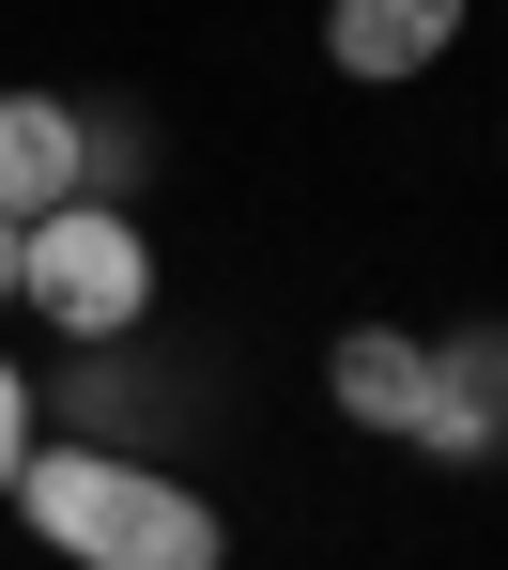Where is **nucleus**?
I'll use <instances>...</instances> for the list:
<instances>
[{"label":"nucleus","instance_id":"obj_8","mask_svg":"<svg viewBox=\"0 0 508 570\" xmlns=\"http://www.w3.org/2000/svg\"><path fill=\"white\" fill-rule=\"evenodd\" d=\"M0 293H16V232H0Z\"/></svg>","mask_w":508,"mask_h":570},{"label":"nucleus","instance_id":"obj_4","mask_svg":"<svg viewBox=\"0 0 508 570\" xmlns=\"http://www.w3.org/2000/svg\"><path fill=\"white\" fill-rule=\"evenodd\" d=\"M462 16H478V0H323V62H339L355 94H401V78H431V62L462 47Z\"/></svg>","mask_w":508,"mask_h":570},{"label":"nucleus","instance_id":"obj_5","mask_svg":"<svg viewBox=\"0 0 508 570\" xmlns=\"http://www.w3.org/2000/svg\"><path fill=\"white\" fill-rule=\"evenodd\" d=\"M323 401H339L355 432L401 448L416 401H431V340H416V324H339V340H323Z\"/></svg>","mask_w":508,"mask_h":570},{"label":"nucleus","instance_id":"obj_6","mask_svg":"<svg viewBox=\"0 0 508 570\" xmlns=\"http://www.w3.org/2000/svg\"><path fill=\"white\" fill-rule=\"evenodd\" d=\"M78 186V108L62 94H0V232H31V216H62Z\"/></svg>","mask_w":508,"mask_h":570},{"label":"nucleus","instance_id":"obj_7","mask_svg":"<svg viewBox=\"0 0 508 570\" xmlns=\"http://www.w3.org/2000/svg\"><path fill=\"white\" fill-rule=\"evenodd\" d=\"M16 463H31V371L0 355V493H16Z\"/></svg>","mask_w":508,"mask_h":570},{"label":"nucleus","instance_id":"obj_3","mask_svg":"<svg viewBox=\"0 0 508 570\" xmlns=\"http://www.w3.org/2000/svg\"><path fill=\"white\" fill-rule=\"evenodd\" d=\"M401 448H416V463H508V324L431 340V401H416Z\"/></svg>","mask_w":508,"mask_h":570},{"label":"nucleus","instance_id":"obj_2","mask_svg":"<svg viewBox=\"0 0 508 570\" xmlns=\"http://www.w3.org/2000/svg\"><path fill=\"white\" fill-rule=\"evenodd\" d=\"M16 308H31L62 355L139 340V324H155V232H139L123 200H62V216H31V232H16Z\"/></svg>","mask_w":508,"mask_h":570},{"label":"nucleus","instance_id":"obj_1","mask_svg":"<svg viewBox=\"0 0 508 570\" xmlns=\"http://www.w3.org/2000/svg\"><path fill=\"white\" fill-rule=\"evenodd\" d=\"M0 509H16L62 570H231V509L186 493L170 463H123V448H62V432H31V463H16Z\"/></svg>","mask_w":508,"mask_h":570}]
</instances>
